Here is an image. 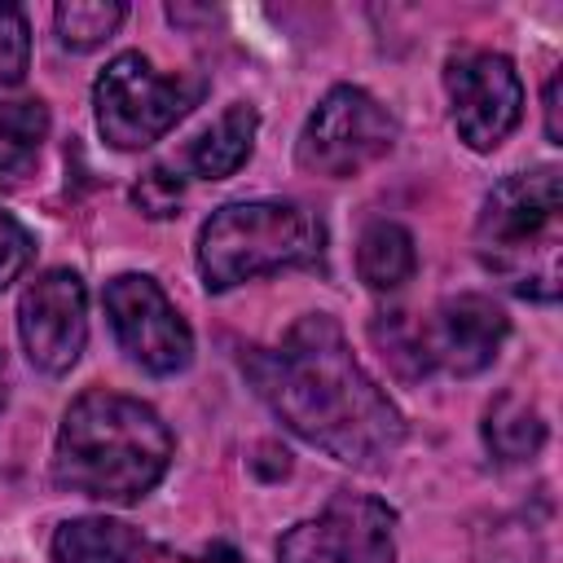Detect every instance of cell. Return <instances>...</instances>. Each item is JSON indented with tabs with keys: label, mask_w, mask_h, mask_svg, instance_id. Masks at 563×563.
Wrapping results in <instances>:
<instances>
[{
	"label": "cell",
	"mask_w": 563,
	"mask_h": 563,
	"mask_svg": "<svg viewBox=\"0 0 563 563\" xmlns=\"http://www.w3.org/2000/svg\"><path fill=\"white\" fill-rule=\"evenodd\" d=\"M207 92L198 75H158L150 57L119 53L92 84L97 132L114 150H145L167 128H176Z\"/></svg>",
	"instance_id": "5b68a950"
},
{
	"label": "cell",
	"mask_w": 563,
	"mask_h": 563,
	"mask_svg": "<svg viewBox=\"0 0 563 563\" xmlns=\"http://www.w3.org/2000/svg\"><path fill=\"white\" fill-rule=\"evenodd\" d=\"M123 18H128V4H119V0H62L53 9V31H57L62 48L88 53V48L106 44Z\"/></svg>",
	"instance_id": "e0dca14e"
},
{
	"label": "cell",
	"mask_w": 563,
	"mask_h": 563,
	"mask_svg": "<svg viewBox=\"0 0 563 563\" xmlns=\"http://www.w3.org/2000/svg\"><path fill=\"white\" fill-rule=\"evenodd\" d=\"M444 92L449 119L475 154L497 150L523 119V84L506 53L453 48L444 57Z\"/></svg>",
	"instance_id": "52a82bcc"
},
{
	"label": "cell",
	"mask_w": 563,
	"mask_h": 563,
	"mask_svg": "<svg viewBox=\"0 0 563 563\" xmlns=\"http://www.w3.org/2000/svg\"><path fill=\"white\" fill-rule=\"evenodd\" d=\"M31 66V26L26 13L9 0H0V88H13L26 79Z\"/></svg>",
	"instance_id": "ac0fdd59"
},
{
	"label": "cell",
	"mask_w": 563,
	"mask_h": 563,
	"mask_svg": "<svg viewBox=\"0 0 563 563\" xmlns=\"http://www.w3.org/2000/svg\"><path fill=\"white\" fill-rule=\"evenodd\" d=\"M18 334L40 374H66L88 343V290L79 273L48 268L18 299Z\"/></svg>",
	"instance_id": "8fae6325"
},
{
	"label": "cell",
	"mask_w": 563,
	"mask_h": 563,
	"mask_svg": "<svg viewBox=\"0 0 563 563\" xmlns=\"http://www.w3.org/2000/svg\"><path fill=\"white\" fill-rule=\"evenodd\" d=\"M255 132H260V110L238 101L229 106L194 145H189V172L202 176V180H224L233 176L251 150H255Z\"/></svg>",
	"instance_id": "5bb4252c"
},
{
	"label": "cell",
	"mask_w": 563,
	"mask_h": 563,
	"mask_svg": "<svg viewBox=\"0 0 563 563\" xmlns=\"http://www.w3.org/2000/svg\"><path fill=\"white\" fill-rule=\"evenodd\" d=\"M321 255H325L321 216L290 198L229 202L211 211L207 224L198 229V273L211 295L282 268H317Z\"/></svg>",
	"instance_id": "277c9868"
},
{
	"label": "cell",
	"mask_w": 563,
	"mask_h": 563,
	"mask_svg": "<svg viewBox=\"0 0 563 563\" xmlns=\"http://www.w3.org/2000/svg\"><path fill=\"white\" fill-rule=\"evenodd\" d=\"M559 88H563V79L550 75V79H545V136H550L554 145L563 141V106H559Z\"/></svg>",
	"instance_id": "44dd1931"
},
{
	"label": "cell",
	"mask_w": 563,
	"mask_h": 563,
	"mask_svg": "<svg viewBox=\"0 0 563 563\" xmlns=\"http://www.w3.org/2000/svg\"><path fill=\"white\" fill-rule=\"evenodd\" d=\"M48 554L53 563H150V541L123 519L79 515L57 523Z\"/></svg>",
	"instance_id": "7c38bea8"
},
{
	"label": "cell",
	"mask_w": 563,
	"mask_h": 563,
	"mask_svg": "<svg viewBox=\"0 0 563 563\" xmlns=\"http://www.w3.org/2000/svg\"><path fill=\"white\" fill-rule=\"evenodd\" d=\"M418 268V251H413V233L396 220H374L361 229L356 238V273L369 290H396L413 277Z\"/></svg>",
	"instance_id": "9a60e30c"
},
{
	"label": "cell",
	"mask_w": 563,
	"mask_h": 563,
	"mask_svg": "<svg viewBox=\"0 0 563 563\" xmlns=\"http://www.w3.org/2000/svg\"><path fill=\"white\" fill-rule=\"evenodd\" d=\"M172 453V431L145 400L92 387L62 413L53 479L66 493L128 506L167 475Z\"/></svg>",
	"instance_id": "7a4b0ae2"
},
{
	"label": "cell",
	"mask_w": 563,
	"mask_h": 563,
	"mask_svg": "<svg viewBox=\"0 0 563 563\" xmlns=\"http://www.w3.org/2000/svg\"><path fill=\"white\" fill-rule=\"evenodd\" d=\"M479 435H484V449L493 453V462L515 466V462H528V457L541 453V444H545V418H541V409L528 396L501 391L484 409Z\"/></svg>",
	"instance_id": "4fadbf2b"
},
{
	"label": "cell",
	"mask_w": 563,
	"mask_h": 563,
	"mask_svg": "<svg viewBox=\"0 0 563 563\" xmlns=\"http://www.w3.org/2000/svg\"><path fill=\"white\" fill-rule=\"evenodd\" d=\"M391 145H396V119L387 114V106L356 84H334L303 119L295 141V163L308 176L352 180L369 163L387 158Z\"/></svg>",
	"instance_id": "8992f818"
},
{
	"label": "cell",
	"mask_w": 563,
	"mask_h": 563,
	"mask_svg": "<svg viewBox=\"0 0 563 563\" xmlns=\"http://www.w3.org/2000/svg\"><path fill=\"white\" fill-rule=\"evenodd\" d=\"M31 251H35L31 233H26L9 211H0V290L31 264Z\"/></svg>",
	"instance_id": "ffe728a7"
},
{
	"label": "cell",
	"mask_w": 563,
	"mask_h": 563,
	"mask_svg": "<svg viewBox=\"0 0 563 563\" xmlns=\"http://www.w3.org/2000/svg\"><path fill=\"white\" fill-rule=\"evenodd\" d=\"M132 198H136V207L145 211V216H176V207H180V176L172 172V167H150L141 180H136V189H132Z\"/></svg>",
	"instance_id": "d6986e66"
},
{
	"label": "cell",
	"mask_w": 563,
	"mask_h": 563,
	"mask_svg": "<svg viewBox=\"0 0 563 563\" xmlns=\"http://www.w3.org/2000/svg\"><path fill=\"white\" fill-rule=\"evenodd\" d=\"M9 400V365H4V352H0V409Z\"/></svg>",
	"instance_id": "7402d4cb"
},
{
	"label": "cell",
	"mask_w": 563,
	"mask_h": 563,
	"mask_svg": "<svg viewBox=\"0 0 563 563\" xmlns=\"http://www.w3.org/2000/svg\"><path fill=\"white\" fill-rule=\"evenodd\" d=\"M277 563H396V510L365 493H334L277 541Z\"/></svg>",
	"instance_id": "ba28073f"
},
{
	"label": "cell",
	"mask_w": 563,
	"mask_h": 563,
	"mask_svg": "<svg viewBox=\"0 0 563 563\" xmlns=\"http://www.w3.org/2000/svg\"><path fill=\"white\" fill-rule=\"evenodd\" d=\"M413 334V356H418V374H479L493 365V356L501 352L510 321L501 312V303H493L488 295L462 290V295H444L422 321H409Z\"/></svg>",
	"instance_id": "30bf717a"
},
{
	"label": "cell",
	"mask_w": 563,
	"mask_h": 563,
	"mask_svg": "<svg viewBox=\"0 0 563 563\" xmlns=\"http://www.w3.org/2000/svg\"><path fill=\"white\" fill-rule=\"evenodd\" d=\"M559 246H563V180L559 167H532L497 180L475 220V255L515 295L559 299Z\"/></svg>",
	"instance_id": "3957f363"
},
{
	"label": "cell",
	"mask_w": 563,
	"mask_h": 563,
	"mask_svg": "<svg viewBox=\"0 0 563 563\" xmlns=\"http://www.w3.org/2000/svg\"><path fill=\"white\" fill-rule=\"evenodd\" d=\"M101 303H106V317H110V330H114L119 347L141 369L167 378V374H180L194 361V334H189L185 317L176 312V303L163 295V286L150 273L110 277Z\"/></svg>",
	"instance_id": "9c48e42d"
},
{
	"label": "cell",
	"mask_w": 563,
	"mask_h": 563,
	"mask_svg": "<svg viewBox=\"0 0 563 563\" xmlns=\"http://www.w3.org/2000/svg\"><path fill=\"white\" fill-rule=\"evenodd\" d=\"M44 136H48V106L40 97L0 101V189L18 185L35 167Z\"/></svg>",
	"instance_id": "2e32d148"
},
{
	"label": "cell",
	"mask_w": 563,
	"mask_h": 563,
	"mask_svg": "<svg viewBox=\"0 0 563 563\" xmlns=\"http://www.w3.org/2000/svg\"><path fill=\"white\" fill-rule=\"evenodd\" d=\"M242 369L264 405L312 449L374 471L405 444V418L352 356L334 317H299L277 347H246Z\"/></svg>",
	"instance_id": "6da1fadb"
}]
</instances>
